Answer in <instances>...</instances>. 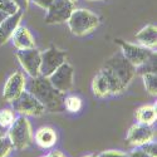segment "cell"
<instances>
[{
  "mask_svg": "<svg viewBox=\"0 0 157 157\" xmlns=\"http://www.w3.org/2000/svg\"><path fill=\"white\" fill-rule=\"evenodd\" d=\"M25 89L32 93L39 102L43 104V107L48 112H63L64 108V98L65 93L56 89L49 82L48 77L39 75L35 78H30L27 82Z\"/></svg>",
  "mask_w": 157,
  "mask_h": 157,
  "instance_id": "cell-1",
  "label": "cell"
},
{
  "mask_svg": "<svg viewBox=\"0 0 157 157\" xmlns=\"http://www.w3.org/2000/svg\"><path fill=\"white\" fill-rule=\"evenodd\" d=\"M103 69H106L124 90L137 74L136 68L122 56V53L113 54L111 58H108L103 65Z\"/></svg>",
  "mask_w": 157,
  "mask_h": 157,
  "instance_id": "cell-2",
  "label": "cell"
},
{
  "mask_svg": "<svg viewBox=\"0 0 157 157\" xmlns=\"http://www.w3.org/2000/svg\"><path fill=\"white\" fill-rule=\"evenodd\" d=\"M67 23L72 34L77 36H84L98 28L101 19L97 14H94L90 10L74 9Z\"/></svg>",
  "mask_w": 157,
  "mask_h": 157,
  "instance_id": "cell-3",
  "label": "cell"
},
{
  "mask_svg": "<svg viewBox=\"0 0 157 157\" xmlns=\"http://www.w3.org/2000/svg\"><path fill=\"white\" fill-rule=\"evenodd\" d=\"M6 136L10 140L14 150H24L29 147L33 142V129L27 117H17L14 123L8 128Z\"/></svg>",
  "mask_w": 157,
  "mask_h": 157,
  "instance_id": "cell-4",
  "label": "cell"
},
{
  "mask_svg": "<svg viewBox=\"0 0 157 157\" xmlns=\"http://www.w3.org/2000/svg\"><path fill=\"white\" fill-rule=\"evenodd\" d=\"M114 42L121 47L122 56L132 64L135 68L141 67L142 64H145L151 57H153L156 54L153 50L145 48L140 44L128 43L126 40H122V39H114Z\"/></svg>",
  "mask_w": 157,
  "mask_h": 157,
  "instance_id": "cell-5",
  "label": "cell"
},
{
  "mask_svg": "<svg viewBox=\"0 0 157 157\" xmlns=\"http://www.w3.org/2000/svg\"><path fill=\"white\" fill-rule=\"evenodd\" d=\"M13 111L15 113H19L20 116H30V117H40L45 113V108L43 104L39 102L32 93H29L27 89L17 98L11 102Z\"/></svg>",
  "mask_w": 157,
  "mask_h": 157,
  "instance_id": "cell-6",
  "label": "cell"
},
{
  "mask_svg": "<svg viewBox=\"0 0 157 157\" xmlns=\"http://www.w3.org/2000/svg\"><path fill=\"white\" fill-rule=\"evenodd\" d=\"M67 60V53L56 47L40 52V75L49 77Z\"/></svg>",
  "mask_w": 157,
  "mask_h": 157,
  "instance_id": "cell-7",
  "label": "cell"
},
{
  "mask_svg": "<svg viewBox=\"0 0 157 157\" xmlns=\"http://www.w3.org/2000/svg\"><path fill=\"white\" fill-rule=\"evenodd\" d=\"M48 79L56 89L63 93H68L74 84V69L69 63L64 62L48 77Z\"/></svg>",
  "mask_w": 157,
  "mask_h": 157,
  "instance_id": "cell-8",
  "label": "cell"
},
{
  "mask_svg": "<svg viewBox=\"0 0 157 157\" xmlns=\"http://www.w3.org/2000/svg\"><path fill=\"white\" fill-rule=\"evenodd\" d=\"M17 58L21 65V68L30 78L40 75V52L36 48L18 50Z\"/></svg>",
  "mask_w": 157,
  "mask_h": 157,
  "instance_id": "cell-9",
  "label": "cell"
},
{
  "mask_svg": "<svg viewBox=\"0 0 157 157\" xmlns=\"http://www.w3.org/2000/svg\"><path fill=\"white\" fill-rule=\"evenodd\" d=\"M74 10V4L67 0H53V3L47 9L45 23L47 24H60L68 21L72 11Z\"/></svg>",
  "mask_w": 157,
  "mask_h": 157,
  "instance_id": "cell-10",
  "label": "cell"
},
{
  "mask_svg": "<svg viewBox=\"0 0 157 157\" xmlns=\"http://www.w3.org/2000/svg\"><path fill=\"white\" fill-rule=\"evenodd\" d=\"M155 140V129L152 126H146V124H133L129 128L126 142L129 147H141L146 143L151 142Z\"/></svg>",
  "mask_w": 157,
  "mask_h": 157,
  "instance_id": "cell-11",
  "label": "cell"
},
{
  "mask_svg": "<svg viewBox=\"0 0 157 157\" xmlns=\"http://www.w3.org/2000/svg\"><path fill=\"white\" fill-rule=\"evenodd\" d=\"M25 86H27L25 75L21 72H14L8 78V81L4 86V90H3L4 101L11 103L14 99H17L25 90Z\"/></svg>",
  "mask_w": 157,
  "mask_h": 157,
  "instance_id": "cell-12",
  "label": "cell"
},
{
  "mask_svg": "<svg viewBox=\"0 0 157 157\" xmlns=\"http://www.w3.org/2000/svg\"><path fill=\"white\" fill-rule=\"evenodd\" d=\"M21 18H23V10H19L15 14L6 17L0 23V47L6 44L11 39L13 34L15 33V30L21 23Z\"/></svg>",
  "mask_w": 157,
  "mask_h": 157,
  "instance_id": "cell-13",
  "label": "cell"
},
{
  "mask_svg": "<svg viewBox=\"0 0 157 157\" xmlns=\"http://www.w3.org/2000/svg\"><path fill=\"white\" fill-rule=\"evenodd\" d=\"M11 40H13V45H14L18 50L35 48V40H34L32 33L29 32V29L27 27L19 25L18 29L15 30V33L13 34Z\"/></svg>",
  "mask_w": 157,
  "mask_h": 157,
  "instance_id": "cell-14",
  "label": "cell"
},
{
  "mask_svg": "<svg viewBox=\"0 0 157 157\" xmlns=\"http://www.w3.org/2000/svg\"><path fill=\"white\" fill-rule=\"evenodd\" d=\"M136 40L140 45L155 52L157 45V28L153 24H148L136 34Z\"/></svg>",
  "mask_w": 157,
  "mask_h": 157,
  "instance_id": "cell-15",
  "label": "cell"
},
{
  "mask_svg": "<svg viewBox=\"0 0 157 157\" xmlns=\"http://www.w3.org/2000/svg\"><path fill=\"white\" fill-rule=\"evenodd\" d=\"M35 143L42 148H52L57 143V133L52 127H42L35 132Z\"/></svg>",
  "mask_w": 157,
  "mask_h": 157,
  "instance_id": "cell-16",
  "label": "cell"
},
{
  "mask_svg": "<svg viewBox=\"0 0 157 157\" xmlns=\"http://www.w3.org/2000/svg\"><path fill=\"white\" fill-rule=\"evenodd\" d=\"M92 90H93V93L99 98H106L108 96H112V89H111L109 81L107 79L106 74H104L102 71H99L98 74L93 78Z\"/></svg>",
  "mask_w": 157,
  "mask_h": 157,
  "instance_id": "cell-17",
  "label": "cell"
},
{
  "mask_svg": "<svg viewBox=\"0 0 157 157\" xmlns=\"http://www.w3.org/2000/svg\"><path fill=\"white\" fill-rule=\"evenodd\" d=\"M156 104H146V106H142L136 111V120L141 124L152 126L156 122Z\"/></svg>",
  "mask_w": 157,
  "mask_h": 157,
  "instance_id": "cell-18",
  "label": "cell"
},
{
  "mask_svg": "<svg viewBox=\"0 0 157 157\" xmlns=\"http://www.w3.org/2000/svg\"><path fill=\"white\" fill-rule=\"evenodd\" d=\"M141 75H142L143 86H145L148 94L155 97L157 94V74H156V72L142 73Z\"/></svg>",
  "mask_w": 157,
  "mask_h": 157,
  "instance_id": "cell-19",
  "label": "cell"
},
{
  "mask_svg": "<svg viewBox=\"0 0 157 157\" xmlns=\"http://www.w3.org/2000/svg\"><path fill=\"white\" fill-rule=\"evenodd\" d=\"M64 108L68 112L77 113L82 109V99L77 96H65L64 98Z\"/></svg>",
  "mask_w": 157,
  "mask_h": 157,
  "instance_id": "cell-20",
  "label": "cell"
},
{
  "mask_svg": "<svg viewBox=\"0 0 157 157\" xmlns=\"http://www.w3.org/2000/svg\"><path fill=\"white\" fill-rule=\"evenodd\" d=\"M17 118V116H15V112L13 111V109H2L0 111V126L4 127V128H9L13 123H14Z\"/></svg>",
  "mask_w": 157,
  "mask_h": 157,
  "instance_id": "cell-21",
  "label": "cell"
},
{
  "mask_svg": "<svg viewBox=\"0 0 157 157\" xmlns=\"http://www.w3.org/2000/svg\"><path fill=\"white\" fill-rule=\"evenodd\" d=\"M0 10L9 17V15H13V14H15V13H18L20 10V8L14 2H11V0H0Z\"/></svg>",
  "mask_w": 157,
  "mask_h": 157,
  "instance_id": "cell-22",
  "label": "cell"
},
{
  "mask_svg": "<svg viewBox=\"0 0 157 157\" xmlns=\"http://www.w3.org/2000/svg\"><path fill=\"white\" fill-rule=\"evenodd\" d=\"M141 148L145 151L147 155H150L151 157H156L157 156V145H156L155 140L151 141V142H148V143H146V145L141 146Z\"/></svg>",
  "mask_w": 157,
  "mask_h": 157,
  "instance_id": "cell-23",
  "label": "cell"
},
{
  "mask_svg": "<svg viewBox=\"0 0 157 157\" xmlns=\"http://www.w3.org/2000/svg\"><path fill=\"white\" fill-rule=\"evenodd\" d=\"M98 157H127V153L117 151V150H108L98 155Z\"/></svg>",
  "mask_w": 157,
  "mask_h": 157,
  "instance_id": "cell-24",
  "label": "cell"
},
{
  "mask_svg": "<svg viewBox=\"0 0 157 157\" xmlns=\"http://www.w3.org/2000/svg\"><path fill=\"white\" fill-rule=\"evenodd\" d=\"M127 157H151V156L147 155L141 147H135L129 153H127Z\"/></svg>",
  "mask_w": 157,
  "mask_h": 157,
  "instance_id": "cell-25",
  "label": "cell"
},
{
  "mask_svg": "<svg viewBox=\"0 0 157 157\" xmlns=\"http://www.w3.org/2000/svg\"><path fill=\"white\" fill-rule=\"evenodd\" d=\"M34 3L35 5H38L39 8H42V9H48L50 6V4L53 3V0H29V3Z\"/></svg>",
  "mask_w": 157,
  "mask_h": 157,
  "instance_id": "cell-26",
  "label": "cell"
},
{
  "mask_svg": "<svg viewBox=\"0 0 157 157\" xmlns=\"http://www.w3.org/2000/svg\"><path fill=\"white\" fill-rule=\"evenodd\" d=\"M11 2H14L20 8V10H28L29 8V0H11Z\"/></svg>",
  "mask_w": 157,
  "mask_h": 157,
  "instance_id": "cell-27",
  "label": "cell"
},
{
  "mask_svg": "<svg viewBox=\"0 0 157 157\" xmlns=\"http://www.w3.org/2000/svg\"><path fill=\"white\" fill-rule=\"evenodd\" d=\"M47 157H65L63 153H60L59 151H53V152H50L49 155H47Z\"/></svg>",
  "mask_w": 157,
  "mask_h": 157,
  "instance_id": "cell-28",
  "label": "cell"
},
{
  "mask_svg": "<svg viewBox=\"0 0 157 157\" xmlns=\"http://www.w3.org/2000/svg\"><path fill=\"white\" fill-rule=\"evenodd\" d=\"M6 132H8V129L0 126V136H6Z\"/></svg>",
  "mask_w": 157,
  "mask_h": 157,
  "instance_id": "cell-29",
  "label": "cell"
},
{
  "mask_svg": "<svg viewBox=\"0 0 157 157\" xmlns=\"http://www.w3.org/2000/svg\"><path fill=\"white\" fill-rule=\"evenodd\" d=\"M6 17H8V15L5 14V13H3L2 10H0V23H2V21H3V20L6 18Z\"/></svg>",
  "mask_w": 157,
  "mask_h": 157,
  "instance_id": "cell-30",
  "label": "cell"
},
{
  "mask_svg": "<svg viewBox=\"0 0 157 157\" xmlns=\"http://www.w3.org/2000/svg\"><path fill=\"white\" fill-rule=\"evenodd\" d=\"M84 157H98V156H96V155H87V156H84Z\"/></svg>",
  "mask_w": 157,
  "mask_h": 157,
  "instance_id": "cell-31",
  "label": "cell"
},
{
  "mask_svg": "<svg viewBox=\"0 0 157 157\" xmlns=\"http://www.w3.org/2000/svg\"><path fill=\"white\" fill-rule=\"evenodd\" d=\"M67 2H69V3H73V4H74V3L77 2V0H67Z\"/></svg>",
  "mask_w": 157,
  "mask_h": 157,
  "instance_id": "cell-32",
  "label": "cell"
},
{
  "mask_svg": "<svg viewBox=\"0 0 157 157\" xmlns=\"http://www.w3.org/2000/svg\"><path fill=\"white\" fill-rule=\"evenodd\" d=\"M4 137H5V136H0V142H2V140H3Z\"/></svg>",
  "mask_w": 157,
  "mask_h": 157,
  "instance_id": "cell-33",
  "label": "cell"
},
{
  "mask_svg": "<svg viewBox=\"0 0 157 157\" xmlns=\"http://www.w3.org/2000/svg\"><path fill=\"white\" fill-rule=\"evenodd\" d=\"M88 2H98V0H88Z\"/></svg>",
  "mask_w": 157,
  "mask_h": 157,
  "instance_id": "cell-34",
  "label": "cell"
},
{
  "mask_svg": "<svg viewBox=\"0 0 157 157\" xmlns=\"http://www.w3.org/2000/svg\"><path fill=\"white\" fill-rule=\"evenodd\" d=\"M43 157H47V156H43Z\"/></svg>",
  "mask_w": 157,
  "mask_h": 157,
  "instance_id": "cell-35",
  "label": "cell"
}]
</instances>
